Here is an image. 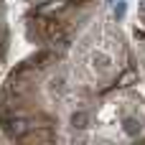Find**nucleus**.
I'll return each mask as SVG.
<instances>
[{
	"label": "nucleus",
	"instance_id": "1",
	"mask_svg": "<svg viewBox=\"0 0 145 145\" xmlns=\"http://www.w3.org/2000/svg\"><path fill=\"white\" fill-rule=\"evenodd\" d=\"M69 5H71V0H46L43 5L36 8V15H41V18H59L61 13L69 10Z\"/></svg>",
	"mask_w": 145,
	"mask_h": 145
},
{
	"label": "nucleus",
	"instance_id": "2",
	"mask_svg": "<svg viewBox=\"0 0 145 145\" xmlns=\"http://www.w3.org/2000/svg\"><path fill=\"white\" fill-rule=\"evenodd\" d=\"M125 133H127L130 138H135V135L140 133V122L133 120V117H125Z\"/></svg>",
	"mask_w": 145,
	"mask_h": 145
},
{
	"label": "nucleus",
	"instance_id": "3",
	"mask_svg": "<svg viewBox=\"0 0 145 145\" xmlns=\"http://www.w3.org/2000/svg\"><path fill=\"white\" fill-rule=\"evenodd\" d=\"M125 13H127V3H125V0H117V5L112 8V15H115V20L120 23V20L125 18Z\"/></svg>",
	"mask_w": 145,
	"mask_h": 145
},
{
	"label": "nucleus",
	"instance_id": "4",
	"mask_svg": "<svg viewBox=\"0 0 145 145\" xmlns=\"http://www.w3.org/2000/svg\"><path fill=\"white\" fill-rule=\"evenodd\" d=\"M84 122H87V115H84V112H79V115L71 117V125H74V127H87Z\"/></svg>",
	"mask_w": 145,
	"mask_h": 145
},
{
	"label": "nucleus",
	"instance_id": "5",
	"mask_svg": "<svg viewBox=\"0 0 145 145\" xmlns=\"http://www.w3.org/2000/svg\"><path fill=\"white\" fill-rule=\"evenodd\" d=\"M140 8H143V10H145V0H140Z\"/></svg>",
	"mask_w": 145,
	"mask_h": 145
}]
</instances>
